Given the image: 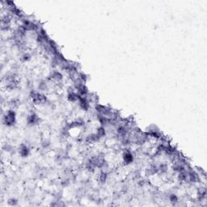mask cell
Instances as JSON below:
<instances>
[{"label":"cell","mask_w":207,"mask_h":207,"mask_svg":"<svg viewBox=\"0 0 207 207\" xmlns=\"http://www.w3.org/2000/svg\"><path fill=\"white\" fill-rule=\"evenodd\" d=\"M168 200H169L170 202H172V204H174V205H176L178 201H179V198H178L177 195L175 194H169V195H168Z\"/></svg>","instance_id":"4"},{"label":"cell","mask_w":207,"mask_h":207,"mask_svg":"<svg viewBox=\"0 0 207 207\" xmlns=\"http://www.w3.org/2000/svg\"><path fill=\"white\" fill-rule=\"evenodd\" d=\"M3 124L7 125V126L10 127L15 125L16 121V112L13 109L8 110L6 112L5 115L3 117Z\"/></svg>","instance_id":"1"},{"label":"cell","mask_w":207,"mask_h":207,"mask_svg":"<svg viewBox=\"0 0 207 207\" xmlns=\"http://www.w3.org/2000/svg\"><path fill=\"white\" fill-rule=\"evenodd\" d=\"M30 154V149L25 144H21L20 147H19V154L23 158L28 156V154Z\"/></svg>","instance_id":"3"},{"label":"cell","mask_w":207,"mask_h":207,"mask_svg":"<svg viewBox=\"0 0 207 207\" xmlns=\"http://www.w3.org/2000/svg\"><path fill=\"white\" fill-rule=\"evenodd\" d=\"M26 121H27V124L28 125L34 126V125H37L39 124L40 118L35 113H31V114L28 115Z\"/></svg>","instance_id":"2"},{"label":"cell","mask_w":207,"mask_h":207,"mask_svg":"<svg viewBox=\"0 0 207 207\" xmlns=\"http://www.w3.org/2000/svg\"><path fill=\"white\" fill-rule=\"evenodd\" d=\"M18 203V201L15 198H11V199L8 200V204L10 205H16Z\"/></svg>","instance_id":"5"}]
</instances>
